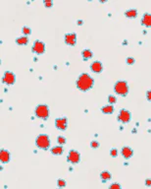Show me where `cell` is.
I'll use <instances>...</instances> for the list:
<instances>
[{
    "label": "cell",
    "mask_w": 151,
    "mask_h": 189,
    "mask_svg": "<svg viewBox=\"0 0 151 189\" xmlns=\"http://www.w3.org/2000/svg\"><path fill=\"white\" fill-rule=\"evenodd\" d=\"M82 56L85 60H88V59H91L93 57V52L91 51L90 49H83L82 51Z\"/></svg>",
    "instance_id": "18"
},
{
    "label": "cell",
    "mask_w": 151,
    "mask_h": 189,
    "mask_svg": "<svg viewBox=\"0 0 151 189\" xmlns=\"http://www.w3.org/2000/svg\"><path fill=\"white\" fill-rule=\"evenodd\" d=\"M100 147V143L98 142V141H96V140H93V141H91L90 142V148L91 149H98Z\"/></svg>",
    "instance_id": "22"
},
{
    "label": "cell",
    "mask_w": 151,
    "mask_h": 189,
    "mask_svg": "<svg viewBox=\"0 0 151 189\" xmlns=\"http://www.w3.org/2000/svg\"><path fill=\"white\" fill-rule=\"evenodd\" d=\"M16 44H18V46H27V44H29V39H28V36H26L17 38Z\"/></svg>",
    "instance_id": "17"
},
{
    "label": "cell",
    "mask_w": 151,
    "mask_h": 189,
    "mask_svg": "<svg viewBox=\"0 0 151 189\" xmlns=\"http://www.w3.org/2000/svg\"><path fill=\"white\" fill-rule=\"evenodd\" d=\"M11 160V155L8 151L4 150V149H2L1 152H0V160H1V163H9Z\"/></svg>",
    "instance_id": "13"
},
{
    "label": "cell",
    "mask_w": 151,
    "mask_h": 189,
    "mask_svg": "<svg viewBox=\"0 0 151 189\" xmlns=\"http://www.w3.org/2000/svg\"><path fill=\"white\" fill-rule=\"evenodd\" d=\"M35 145L38 149L41 150H47L50 146V138L46 134H40L36 137Z\"/></svg>",
    "instance_id": "3"
},
{
    "label": "cell",
    "mask_w": 151,
    "mask_h": 189,
    "mask_svg": "<svg viewBox=\"0 0 151 189\" xmlns=\"http://www.w3.org/2000/svg\"><path fill=\"white\" fill-rule=\"evenodd\" d=\"M109 188H110V189H116V188L121 189L122 188V185L119 184V183H113V184H111L110 186H109Z\"/></svg>",
    "instance_id": "29"
},
{
    "label": "cell",
    "mask_w": 151,
    "mask_h": 189,
    "mask_svg": "<svg viewBox=\"0 0 151 189\" xmlns=\"http://www.w3.org/2000/svg\"><path fill=\"white\" fill-rule=\"evenodd\" d=\"M108 103L110 104H115L117 103V98L114 95H110L108 97Z\"/></svg>",
    "instance_id": "23"
},
{
    "label": "cell",
    "mask_w": 151,
    "mask_h": 189,
    "mask_svg": "<svg viewBox=\"0 0 151 189\" xmlns=\"http://www.w3.org/2000/svg\"><path fill=\"white\" fill-rule=\"evenodd\" d=\"M145 185H146L147 187H150V186H151V178H146V179H145Z\"/></svg>",
    "instance_id": "31"
},
{
    "label": "cell",
    "mask_w": 151,
    "mask_h": 189,
    "mask_svg": "<svg viewBox=\"0 0 151 189\" xmlns=\"http://www.w3.org/2000/svg\"><path fill=\"white\" fill-rule=\"evenodd\" d=\"M2 82L8 86L14 85L16 82V75L11 71H6L4 73L3 77H2Z\"/></svg>",
    "instance_id": "7"
},
{
    "label": "cell",
    "mask_w": 151,
    "mask_h": 189,
    "mask_svg": "<svg viewBox=\"0 0 151 189\" xmlns=\"http://www.w3.org/2000/svg\"><path fill=\"white\" fill-rule=\"evenodd\" d=\"M110 156L112 158H116L118 156V150H117L116 148H112L110 150Z\"/></svg>",
    "instance_id": "26"
},
{
    "label": "cell",
    "mask_w": 151,
    "mask_h": 189,
    "mask_svg": "<svg viewBox=\"0 0 151 189\" xmlns=\"http://www.w3.org/2000/svg\"><path fill=\"white\" fill-rule=\"evenodd\" d=\"M138 15V10L135 9V8H131V9H128L125 12V16L127 18H130V19H135L136 18Z\"/></svg>",
    "instance_id": "15"
},
{
    "label": "cell",
    "mask_w": 151,
    "mask_h": 189,
    "mask_svg": "<svg viewBox=\"0 0 151 189\" xmlns=\"http://www.w3.org/2000/svg\"><path fill=\"white\" fill-rule=\"evenodd\" d=\"M121 154H122V156L124 157L126 160H128V159H131V158L133 157V149H131V147L125 146V147H123V148H122Z\"/></svg>",
    "instance_id": "12"
},
{
    "label": "cell",
    "mask_w": 151,
    "mask_h": 189,
    "mask_svg": "<svg viewBox=\"0 0 151 189\" xmlns=\"http://www.w3.org/2000/svg\"><path fill=\"white\" fill-rule=\"evenodd\" d=\"M22 33L24 34V36H30V34H32V29L30 28H29V27H23V29H22Z\"/></svg>",
    "instance_id": "21"
},
{
    "label": "cell",
    "mask_w": 151,
    "mask_h": 189,
    "mask_svg": "<svg viewBox=\"0 0 151 189\" xmlns=\"http://www.w3.org/2000/svg\"><path fill=\"white\" fill-rule=\"evenodd\" d=\"M67 160L69 163H73V165H77L80 162V155L78 151L76 150H71L69 152L68 157H67Z\"/></svg>",
    "instance_id": "8"
},
{
    "label": "cell",
    "mask_w": 151,
    "mask_h": 189,
    "mask_svg": "<svg viewBox=\"0 0 151 189\" xmlns=\"http://www.w3.org/2000/svg\"><path fill=\"white\" fill-rule=\"evenodd\" d=\"M100 178L103 180V182L108 181V180H110L112 178V175H111V173H109L108 170H104V171H102V173H100Z\"/></svg>",
    "instance_id": "20"
},
{
    "label": "cell",
    "mask_w": 151,
    "mask_h": 189,
    "mask_svg": "<svg viewBox=\"0 0 151 189\" xmlns=\"http://www.w3.org/2000/svg\"><path fill=\"white\" fill-rule=\"evenodd\" d=\"M57 142H58V144L59 145H65L66 144V142H67V139L64 136H58V138H57Z\"/></svg>",
    "instance_id": "24"
},
{
    "label": "cell",
    "mask_w": 151,
    "mask_h": 189,
    "mask_svg": "<svg viewBox=\"0 0 151 189\" xmlns=\"http://www.w3.org/2000/svg\"><path fill=\"white\" fill-rule=\"evenodd\" d=\"M32 51L37 55L43 54V53L45 52V44H44V43H42L41 41H40V39H36L35 43H33Z\"/></svg>",
    "instance_id": "5"
},
{
    "label": "cell",
    "mask_w": 151,
    "mask_h": 189,
    "mask_svg": "<svg viewBox=\"0 0 151 189\" xmlns=\"http://www.w3.org/2000/svg\"><path fill=\"white\" fill-rule=\"evenodd\" d=\"M126 62H127L128 65H133L135 63V59L133 57H128L126 59Z\"/></svg>",
    "instance_id": "27"
},
{
    "label": "cell",
    "mask_w": 151,
    "mask_h": 189,
    "mask_svg": "<svg viewBox=\"0 0 151 189\" xmlns=\"http://www.w3.org/2000/svg\"><path fill=\"white\" fill-rule=\"evenodd\" d=\"M64 41H65L66 44L74 46H76V44H77V35H76L75 33L66 34L65 36H64Z\"/></svg>",
    "instance_id": "10"
},
{
    "label": "cell",
    "mask_w": 151,
    "mask_h": 189,
    "mask_svg": "<svg viewBox=\"0 0 151 189\" xmlns=\"http://www.w3.org/2000/svg\"><path fill=\"white\" fill-rule=\"evenodd\" d=\"M90 70L93 73H96V74H99V73H101L102 70H103L102 63L100 61H98V60L93 61L91 63V65H90Z\"/></svg>",
    "instance_id": "11"
},
{
    "label": "cell",
    "mask_w": 151,
    "mask_h": 189,
    "mask_svg": "<svg viewBox=\"0 0 151 189\" xmlns=\"http://www.w3.org/2000/svg\"><path fill=\"white\" fill-rule=\"evenodd\" d=\"M35 113L37 118L46 120L50 115V111H49L48 106H46V104H38L35 108Z\"/></svg>",
    "instance_id": "4"
},
{
    "label": "cell",
    "mask_w": 151,
    "mask_h": 189,
    "mask_svg": "<svg viewBox=\"0 0 151 189\" xmlns=\"http://www.w3.org/2000/svg\"><path fill=\"white\" fill-rule=\"evenodd\" d=\"M128 91H130V88H128V83L124 80L117 81L114 85V92L121 97H127Z\"/></svg>",
    "instance_id": "2"
},
{
    "label": "cell",
    "mask_w": 151,
    "mask_h": 189,
    "mask_svg": "<svg viewBox=\"0 0 151 189\" xmlns=\"http://www.w3.org/2000/svg\"><path fill=\"white\" fill-rule=\"evenodd\" d=\"M141 25L146 28H151V14L144 13L143 17L141 18Z\"/></svg>",
    "instance_id": "14"
},
{
    "label": "cell",
    "mask_w": 151,
    "mask_h": 189,
    "mask_svg": "<svg viewBox=\"0 0 151 189\" xmlns=\"http://www.w3.org/2000/svg\"><path fill=\"white\" fill-rule=\"evenodd\" d=\"M55 127L61 131L66 130L68 127V119L66 117H59L55 120Z\"/></svg>",
    "instance_id": "9"
},
{
    "label": "cell",
    "mask_w": 151,
    "mask_h": 189,
    "mask_svg": "<svg viewBox=\"0 0 151 189\" xmlns=\"http://www.w3.org/2000/svg\"><path fill=\"white\" fill-rule=\"evenodd\" d=\"M50 152H51V154L54 155V156H60V155L63 154L64 149L61 145L60 146H55V147H53V148H51Z\"/></svg>",
    "instance_id": "16"
},
{
    "label": "cell",
    "mask_w": 151,
    "mask_h": 189,
    "mask_svg": "<svg viewBox=\"0 0 151 189\" xmlns=\"http://www.w3.org/2000/svg\"><path fill=\"white\" fill-rule=\"evenodd\" d=\"M77 23H78V25H79V26H82L83 23V20H78Z\"/></svg>",
    "instance_id": "32"
},
{
    "label": "cell",
    "mask_w": 151,
    "mask_h": 189,
    "mask_svg": "<svg viewBox=\"0 0 151 189\" xmlns=\"http://www.w3.org/2000/svg\"><path fill=\"white\" fill-rule=\"evenodd\" d=\"M94 85V80L90 75H88L87 73H83L78 77L77 81H76V86L77 88L82 92H87Z\"/></svg>",
    "instance_id": "1"
},
{
    "label": "cell",
    "mask_w": 151,
    "mask_h": 189,
    "mask_svg": "<svg viewBox=\"0 0 151 189\" xmlns=\"http://www.w3.org/2000/svg\"><path fill=\"white\" fill-rule=\"evenodd\" d=\"M43 4L46 8H51L53 6V1L52 0H44Z\"/></svg>",
    "instance_id": "28"
},
{
    "label": "cell",
    "mask_w": 151,
    "mask_h": 189,
    "mask_svg": "<svg viewBox=\"0 0 151 189\" xmlns=\"http://www.w3.org/2000/svg\"><path fill=\"white\" fill-rule=\"evenodd\" d=\"M146 98H147L148 101H150V103H151V90H149V91L146 92Z\"/></svg>",
    "instance_id": "30"
},
{
    "label": "cell",
    "mask_w": 151,
    "mask_h": 189,
    "mask_svg": "<svg viewBox=\"0 0 151 189\" xmlns=\"http://www.w3.org/2000/svg\"><path fill=\"white\" fill-rule=\"evenodd\" d=\"M57 185H58V187H60V188H62V187H65V186L67 185V183L66 181L64 179H58L57 180Z\"/></svg>",
    "instance_id": "25"
},
{
    "label": "cell",
    "mask_w": 151,
    "mask_h": 189,
    "mask_svg": "<svg viewBox=\"0 0 151 189\" xmlns=\"http://www.w3.org/2000/svg\"><path fill=\"white\" fill-rule=\"evenodd\" d=\"M101 112L104 114H112L114 112V106L113 104H109V106H105L101 108Z\"/></svg>",
    "instance_id": "19"
},
{
    "label": "cell",
    "mask_w": 151,
    "mask_h": 189,
    "mask_svg": "<svg viewBox=\"0 0 151 189\" xmlns=\"http://www.w3.org/2000/svg\"><path fill=\"white\" fill-rule=\"evenodd\" d=\"M118 120L120 122L127 124L131 120V113L128 111V109L123 108L120 111L119 114H118Z\"/></svg>",
    "instance_id": "6"
}]
</instances>
